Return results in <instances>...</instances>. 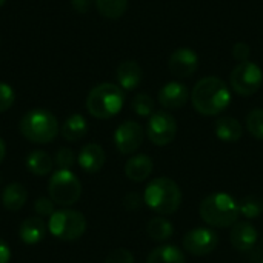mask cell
I'll return each mask as SVG.
<instances>
[{"label":"cell","mask_w":263,"mask_h":263,"mask_svg":"<svg viewBox=\"0 0 263 263\" xmlns=\"http://www.w3.org/2000/svg\"><path fill=\"white\" fill-rule=\"evenodd\" d=\"M191 102L197 112L203 116H217L231 103V91L228 85L214 76L199 80L191 91Z\"/></svg>","instance_id":"6da1fadb"},{"label":"cell","mask_w":263,"mask_h":263,"mask_svg":"<svg viewBox=\"0 0 263 263\" xmlns=\"http://www.w3.org/2000/svg\"><path fill=\"white\" fill-rule=\"evenodd\" d=\"M143 202L157 214L170 216L180 208V186L170 177H157L148 183L143 193Z\"/></svg>","instance_id":"7a4b0ae2"},{"label":"cell","mask_w":263,"mask_h":263,"mask_svg":"<svg viewBox=\"0 0 263 263\" xmlns=\"http://www.w3.org/2000/svg\"><path fill=\"white\" fill-rule=\"evenodd\" d=\"M239 203L227 193H214L200 203L202 220L214 228H227L237 223Z\"/></svg>","instance_id":"3957f363"},{"label":"cell","mask_w":263,"mask_h":263,"mask_svg":"<svg viewBox=\"0 0 263 263\" xmlns=\"http://www.w3.org/2000/svg\"><path fill=\"white\" fill-rule=\"evenodd\" d=\"M125 103V94L114 83H100L94 86L86 97V109L96 119H111L120 112Z\"/></svg>","instance_id":"277c9868"},{"label":"cell","mask_w":263,"mask_h":263,"mask_svg":"<svg viewBox=\"0 0 263 263\" xmlns=\"http://www.w3.org/2000/svg\"><path fill=\"white\" fill-rule=\"evenodd\" d=\"M20 133L29 142L45 145L57 137L59 122L46 109H31L20 120Z\"/></svg>","instance_id":"5b68a950"},{"label":"cell","mask_w":263,"mask_h":263,"mask_svg":"<svg viewBox=\"0 0 263 263\" xmlns=\"http://www.w3.org/2000/svg\"><path fill=\"white\" fill-rule=\"evenodd\" d=\"M49 233L65 242H72L80 239L86 231V219L82 213L74 210L55 211L48 222Z\"/></svg>","instance_id":"8992f818"},{"label":"cell","mask_w":263,"mask_h":263,"mask_svg":"<svg viewBox=\"0 0 263 263\" xmlns=\"http://www.w3.org/2000/svg\"><path fill=\"white\" fill-rule=\"evenodd\" d=\"M49 199L62 206H71L79 202L82 185L74 173L69 170H59L52 174L48 185Z\"/></svg>","instance_id":"52a82bcc"},{"label":"cell","mask_w":263,"mask_h":263,"mask_svg":"<svg viewBox=\"0 0 263 263\" xmlns=\"http://www.w3.org/2000/svg\"><path fill=\"white\" fill-rule=\"evenodd\" d=\"M231 88L240 96L256 94L263 83V71L251 60L240 62L230 76Z\"/></svg>","instance_id":"ba28073f"},{"label":"cell","mask_w":263,"mask_h":263,"mask_svg":"<svg viewBox=\"0 0 263 263\" xmlns=\"http://www.w3.org/2000/svg\"><path fill=\"white\" fill-rule=\"evenodd\" d=\"M146 134L157 146L170 145L177 136V122L166 111H156L149 116Z\"/></svg>","instance_id":"9c48e42d"},{"label":"cell","mask_w":263,"mask_h":263,"mask_svg":"<svg viewBox=\"0 0 263 263\" xmlns=\"http://www.w3.org/2000/svg\"><path fill=\"white\" fill-rule=\"evenodd\" d=\"M219 245V236L211 228H194L183 237V248L193 256H208Z\"/></svg>","instance_id":"30bf717a"},{"label":"cell","mask_w":263,"mask_h":263,"mask_svg":"<svg viewBox=\"0 0 263 263\" xmlns=\"http://www.w3.org/2000/svg\"><path fill=\"white\" fill-rule=\"evenodd\" d=\"M143 139H145L143 128L134 120L123 122L122 125H119V128L114 133V143L120 154L136 153L142 146Z\"/></svg>","instance_id":"8fae6325"},{"label":"cell","mask_w":263,"mask_h":263,"mask_svg":"<svg viewBox=\"0 0 263 263\" xmlns=\"http://www.w3.org/2000/svg\"><path fill=\"white\" fill-rule=\"evenodd\" d=\"M199 68V55L194 49L182 46L176 49L170 60H168V69L174 77L186 79L191 77Z\"/></svg>","instance_id":"7c38bea8"},{"label":"cell","mask_w":263,"mask_h":263,"mask_svg":"<svg viewBox=\"0 0 263 263\" xmlns=\"http://www.w3.org/2000/svg\"><path fill=\"white\" fill-rule=\"evenodd\" d=\"M190 100V89L182 82H168L159 91V103L165 109H180Z\"/></svg>","instance_id":"4fadbf2b"},{"label":"cell","mask_w":263,"mask_h":263,"mask_svg":"<svg viewBox=\"0 0 263 263\" xmlns=\"http://www.w3.org/2000/svg\"><path fill=\"white\" fill-rule=\"evenodd\" d=\"M259 234L256 231V228L248 223V222H237L233 225L231 233H230V240L231 245L237 250V251H251L254 248V245L257 243Z\"/></svg>","instance_id":"5bb4252c"},{"label":"cell","mask_w":263,"mask_h":263,"mask_svg":"<svg viewBox=\"0 0 263 263\" xmlns=\"http://www.w3.org/2000/svg\"><path fill=\"white\" fill-rule=\"evenodd\" d=\"M116 77H117V82H119L122 89L133 91L140 85V82L143 79V71L137 62L125 60L117 66Z\"/></svg>","instance_id":"9a60e30c"},{"label":"cell","mask_w":263,"mask_h":263,"mask_svg":"<svg viewBox=\"0 0 263 263\" xmlns=\"http://www.w3.org/2000/svg\"><path fill=\"white\" fill-rule=\"evenodd\" d=\"M105 151L100 145L97 143H89L86 146H83L80 149L79 154V165L85 173L94 174L97 171H100L105 165Z\"/></svg>","instance_id":"2e32d148"},{"label":"cell","mask_w":263,"mask_h":263,"mask_svg":"<svg viewBox=\"0 0 263 263\" xmlns=\"http://www.w3.org/2000/svg\"><path fill=\"white\" fill-rule=\"evenodd\" d=\"M153 168H154V163H153L151 157H148L145 154H137L126 162L125 174L129 180L140 183V182H145L151 176Z\"/></svg>","instance_id":"e0dca14e"},{"label":"cell","mask_w":263,"mask_h":263,"mask_svg":"<svg viewBox=\"0 0 263 263\" xmlns=\"http://www.w3.org/2000/svg\"><path fill=\"white\" fill-rule=\"evenodd\" d=\"M20 240L26 245H35L46 236V223L42 217H29L22 222L18 230Z\"/></svg>","instance_id":"ac0fdd59"},{"label":"cell","mask_w":263,"mask_h":263,"mask_svg":"<svg viewBox=\"0 0 263 263\" xmlns=\"http://www.w3.org/2000/svg\"><path fill=\"white\" fill-rule=\"evenodd\" d=\"M214 133L222 142L233 143V142H237L242 137L243 128H242V125H240V122L237 119L230 117V116H223V117H219L216 120Z\"/></svg>","instance_id":"d6986e66"},{"label":"cell","mask_w":263,"mask_h":263,"mask_svg":"<svg viewBox=\"0 0 263 263\" xmlns=\"http://www.w3.org/2000/svg\"><path fill=\"white\" fill-rule=\"evenodd\" d=\"M86 133H88V123L82 114L69 116L62 125V136L68 142H77L82 137H85Z\"/></svg>","instance_id":"ffe728a7"},{"label":"cell","mask_w":263,"mask_h":263,"mask_svg":"<svg viewBox=\"0 0 263 263\" xmlns=\"http://www.w3.org/2000/svg\"><path fill=\"white\" fill-rule=\"evenodd\" d=\"M26 190L20 183H11L2 193V203L8 211H18L26 203Z\"/></svg>","instance_id":"44dd1931"},{"label":"cell","mask_w":263,"mask_h":263,"mask_svg":"<svg viewBox=\"0 0 263 263\" xmlns=\"http://www.w3.org/2000/svg\"><path fill=\"white\" fill-rule=\"evenodd\" d=\"M146 263H186V259L177 247L162 245L149 253Z\"/></svg>","instance_id":"7402d4cb"},{"label":"cell","mask_w":263,"mask_h":263,"mask_svg":"<svg viewBox=\"0 0 263 263\" xmlns=\"http://www.w3.org/2000/svg\"><path fill=\"white\" fill-rule=\"evenodd\" d=\"M52 166L54 163H52L51 156L42 149L31 151L26 157V168L29 170V173L35 176H46L48 173H51Z\"/></svg>","instance_id":"603a6c76"},{"label":"cell","mask_w":263,"mask_h":263,"mask_svg":"<svg viewBox=\"0 0 263 263\" xmlns=\"http://www.w3.org/2000/svg\"><path fill=\"white\" fill-rule=\"evenodd\" d=\"M146 233L149 239L154 242H166L173 237L174 228H173V223L166 220L165 217H154L148 222Z\"/></svg>","instance_id":"cb8c5ba5"},{"label":"cell","mask_w":263,"mask_h":263,"mask_svg":"<svg viewBox=\"0 0 263 263\" xmlns=\"http://www.w3.org/2000/svg\"><path fill=\"white\" fill-rule=\"evenodd\" d=\"M99 12L106 18H119L128 8V0H96Z\"/></svg>","instance_id":"d4e9b609"},{"label":"cell","mask_w":263,"mask_h":263,"mask_svg":"<svg viewBox=\"0 0 263 263\" xmlns=\"http://www.w3.org/2000/svg\"><path fill=\"white\" fill-rule=\"evenodd\" d=\"M239 213L247 219H257L263 213V200L257 196H247L239 202Z\"/></svg>","instance_id":"484cf974"},{"label":"cell","mask_w":263,"mask_h":263,"mask_svg":"<svg viewBox=\"0 0 263 263\" xmlns=\"http://www.w3.org/2000/svg\"><path fill=\"white\" fill-rule=\"evenodd\" d=\"M247 129L254 139L263 140V108H256L247 116Z\"/></svg>","instance_id":"4316f807"},{"label":"cell","mask_w":263,"mask_h":263,"mask_svg":"<svg viewBox=\"0 0 263 263\" xmlns=\"http://www.w3.org/2000/svg\"><path fill=\"white\" fill-rule=\"evenodd\" d=\"M133 111L140 117H149L154 112V100L148 94H137L131 102Z\"/></svg>","instance_id":"83f0119b"},{"label":"cell","mask_w":263,"mask_h":263,"mask_svg":"<svg viewBox=\"0 0 263 263\" xmlns=\"http://www.w3.org/2000/svg\"><path fill=\"white\" fill-rule=\"evenodd\" d=\"M14 100H15L14 89L8 83L0 82V112L8 111L14 105Z\"/></svg>","instance_id":"f1b7e54d"},{"label":"cell","mask_w":263,"mask_h":263,"mask_svg":"<svg viewBox=\"0 0 263 263\" xmlns=\"http://www.w3.org/2000/svg\"><path fill=\"white\" fill-rule=\"evenodd\" d=\"M74 160H76L74 153L69 148H60L55 153V159H54L59 170H69L74 165Z\"/></svg>","instance_id":"f546056e"},{"label":"cell","mask_w":263,"mask_h":263,"mask_svg":"<svg viewBox=\"0 0 263 263\" xmlns=\"http://www.w3.org/2000/svg\"><path fill=\"white\" fill-rule=\"evenodd\" d=\"M105 263H134V257H133L131 251H128L125 248H117L108 254Z\"/></svg>","instance_id":"4dcf8cb0"},{"label":"cell","mask_w":263,"mask_h":263,"mask_svg":"<svg viewBox=\"0 0 263 263\" xmlns=\"http://www.w3.org/2000/svg\"><path fill=\"white\" fill-rule=\"evenodd\" d=\"M34 210L40 217H51L55 213L54 211V202L48 197H40L34 203Z\"/></svg>","instance_id":"1f68e13d"},{"label":"cell","mask_w":263,"mask_h":263,"mask_svg":"<svg viewBox=\"0 0 263 263\" xmlns=\"http://www.w3.org/2000/svg\"><path fill=\"white\" fill-rule=\"evenodd\" d=\"M233 55L234 59L240 63V62H247L250 60V55H251V48L248 43L245 42H239L233 46Z\"/></svg>","instance_id":"d6a6232c"},{"label":"cell","mask_w":263,"mask_h":263,"mask_svg":"<svg viewBox=\"0 0 263 263\" xmlns=\"http://www.w3.org/2000/svg\"><path fill=\"white\" fill-rule=\"evenodd\" d=\"M123 205H125V208H126V210L134 211V210H139V208H140V205H142V199H140V196H139L137 193H129V194H126V196H125V199H123Z\"/></svg>","instance_id":"836d02e7"},{"label":"cell","mask_w":263,"mask_h":263,"mask_svg":"<svg viewBox=\"0 0 263 263\" xmlns=\"http://www.w3.org/2000/svg\"><path fill=\"white\" fill-rule=\"evenodd\" d=\"M71 3H72L74 9L80 14L88 12L92 6V0H71Z\"/></svg>","instance_id":"e575fe53"},{"label":"cell","mask_w":263,"mask_h":263,"mask_svg":"<svg viewBox=\"0 0 263 263\" xmlns=\"http://www.w3.org/2000/svg\"><path fill=\"white\" fill-rule=\"evenodd\" d=\"M9 260H11V248L3 239H0V263H9Z\"/></svg>","instance_id":"d590c367"},{"label":"cell","mask_w":263,"mask_h":263,"mask_svg":"<svg viewBox=\"0 0 263 263\" xmlns=\"http://www.w3.org/2000/svg\"><path fill=\"white\" fill-rule=\"evenodd\" d=\"M5 153H6L5 142H3V140H2V137H0V163H2V160L5 159Z\"/></svg>","instance_id":"8d00e7d4"},{"label":"cell","mask_w":263,"mask_h":263,"mask_svg":"<svg viewBox=\"0 0 263 263\" xmlns=\"http://www.w3.org/2000/svg\"><path fill=\"white\" fill-rule=\"evenodd\" d=\"M5 2H6V0H0V8H2V6L5 5Z\"/></svg>","instance_id":"74e56055"},{"label":"cell","mask_w":263,"mask_h":263,"mask_svg":"<svg viewBox=\"0 0 263 263\" xmlns=\"http://www.w3.org/2000/svg\"><path fill=\"white\" fill-rule=\"evenodd\" d=\"M262 263H263V262H262Z\"/></svg>","instance_id":"f35d334b"}]
</instances>
